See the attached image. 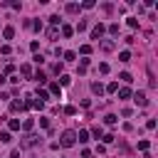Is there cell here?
I'll return each mask as SVG.
<instances>
[{
  "label": "cell",
  "mask_w": 158,
  "mask_h": 158,
  "mask_svg": "<svg viewBox=\"0 0 158 158\" xmlns=\"http://www.w3.org/2000/svg\"><path fill=\"white\" fill-rule=\"evenodd\" d=\"M74 143H77V133H74V131H64V133H62V141H59V146H64V148H72Z\"/></svg>",
  "instance_id": "6da1fadb"
},
{
  "label": "cell",
  "mask_w": 158,
  "mask_h": 158,
  "mask_svg": "<svg viewBox=\"0 0 158 158\" xmlns=\"http://www.w3.org/2000/svg\"><path fill=\"white\" fill-rule=\"evenodd\" d=\"M133 101H136V106H146V104H148V99H146V92H136Z\"/></svg>",
  "instance_id": "7a4b0ae2"
},
{
  "label": "cell",
  "mask_w": 158,
  "mask_h": 158,
  "mask_svg": "<svg viewBox=\"0 0 158 158\" xmlns=\"http://www.w3.org/2000/svg\"><path fill=\"white\" fill-rule=\"evenodd\" d=\"M104 30H106V27L101 25V22H99V25H94V30H92V40H99L101 35H104Z\"/></svg>",
  "instance_id": "3957f363"
},
{
  "label": "cell",
  "mask_w": 158,
  "mask_h": 158,
  "mask_svg": "<svg viewBox=\"0 0 158 158\" xmlns=\"http://www.w3.org/2000/svg\"><path fill=\"white\" fill-rule=\"evenodd\" d=\"M3 37H5V40H12V37H15V27H5V30H3Z\"/></svg>",
  "instance_id": "277c9868"
},
{
  "label": "cell",
  "mask_w": 158,
  "mask_h": 158,
  "mask_svg": "<svg viewBox=\"0 0 158 158\" xmlns=\"http://www.w3.org/2000/svg\"><path fill=\"white\" fill-rule=\"evenodd\" d=\"M47 99H50V94H47L45 89H37V101H42V104H45Z\"/></svg>",
  "instance_id": "5b68a950"
},
{
  "label": "cell",
  "mask_w": 158,
  "mask_h": 158,
  "mask_svg": "<svg viewBox=\"0 0 158 158\" xmlns=\"http://www.w3.org/2000/svg\"><path fill=\"white\" fill-rule=\"evenodd\" d=\"M50 92L54 94V97H62V87L57 84V82H54V84H50Z\"/></svg>",
  "instance_id": "8992f818"
},
{
  "label": "cell",
  "mask_w": 158,
  "mask_h": 158,
  "mask_svg": "<svg viewBox=\"0 0 158 158\" xmlns=\"http://www.w3.org/2000/svg\"><path fill=\"white\" fill-rule=\"evenodd\" d=\"M116 121H119V119H116L114 114H106V116H104V123H106V126H114Z\"/></svg>",
  "instance_id": "52a82bcc"
},
{
  "label": "cell",
  "mask_w": 158,
  "mask_h": 158,
  "mask_svg": "<svg viewBox=\"0 0 158 158\" xmlns=\"http://www.w3.org/2000/svg\"><path fill=\"white\" fill-rule=\"evenodd\" d=\"M92 92H94V94H99V97H101V94H104V87H101L99 82H94V84H92Z\"/></svg>",
  "instance_id": "ba28073f"
},
{
  "label": "cell",
  "mask_w": 158,
  "mask_h": 158,
  "mask_svg": "<svg viewBox=\"0 0 158 158\" xmlns=\"http://www.w3.org/2000/svg\"><path fill=\"white\" fill-rule=\"evenodd\" d=\"M8 126H10V131H20V121H17V119H10Z\"/></svg>",
  "instance_id": "9c48e42d"
},
{
  "label": "cell",
  "mask_w": 158,
  "mask_h": 158,
  "mask_svg": "<svg viewBox=\"0 0 158 158\" xmlns=\"http://www.w3.org/2000/svg\"><path fill=\"white\" fill-rule=\"evenodd\" d=\"M77 139H79V143H87V141H89V131H79Z\"/></svg>",
  "instance_id": "30bf717a"
},
{
  "label": "cell",
  "mask_w": 158,
  "mask_h": 158,
  "mask_svg": "<svg viewBox=\"0 0 158 158\" xmlns=\"http://www.w3.org/2000/svg\"><path fill=\"white\" fill-rule=\"evenodd\" d=\"M10 109H12V111H22V109H25V104H22V101H12V104H10Z\"/></svg>",
  "instance_id": "8fae6325"
},
{
  "label": "cell",
  "mask_w": 158,
  "mask_h": 158,
  "mask_svg": "<svg viewBox=\"0 0 158 158\" xmlns=\"http://www.w3.org/2000/svg\"><path fill=\"white\" fill-rule=\"evenodd\" d=\"M131 97V89H119V99H128Z\"/></svg>",
  "instance_id": "7c38bea8"
},
{
  "label": "cell",
  "mask_w": 158,
  "mask_h": 158,
  "mask_svg": "<svg viewBox=\"0 0 158 158\" xmlns=\"http://www.w3.org/2000/svg\"><path fill=\"white\" fill-rule=\"evenodd\" d=\"M119 59H121V62H128V59H131V52H128V50H123V52L119 54Z\"/></svg>",
  "instance_id": "4fadbf2b"
},
{
  "label": "cell",
  "mask_w": 158,
  "mask_h": 158,
  "mask_svg": "<svg viewBox=\"0 0 158 158\" xmlns=\"http://www.w3.org/2000/svg\"><path fill=\"white\" fill-rule=\"evenodd\" d=\"M0 141H3V143H10V141H12V136H10L8 131H3V133H0Z\"/></svg>",
  "instance_id": "5bb4252c"
},
{
  "label": "cell",
  "mask_w": 158,
  "mask_h": 158,
  "mask_svg": "<svg viewBox=\"0 0 158 158\" xmlns=\"http://www.w3.org/2000/svg\"><path fill=\"white\" fill-rule=\"evenodd\" d=\"M35 79L40 82V84H45V82H47V74H45V72H37V74H35Z\"/></svg>",
  "instance_id": "9a60e30c"
},
{
  "label": "cell",
  "mask_w": 158,
  "mask_h": 158,
  "mask_svg": "<svg viewBox=\"0 0 158 158\" xmlns=\"http://www.w3.org/2000/svg\"><path fill=\"white\" fill-rule=\"evenodd\" d=\"M72 32H74V30H72L69 25H64V27H62V35H64V37H72Z\"/></svg>",
  "instance_id": "2e32d148"
},
{
  "label": "cell",
  "mask_w": 158,
  "mask_h": 158,
  "mask_svg": "<svg viewBox=\"0 0 158 158\" xmlns=\"http://www.w3.org/2000/svg\"><path fill=\"white\" fill-rule=\"evenodd\" d=\"M20 72H22L25 77H30V74H32V69H30V64H22V67H20Z\"/></svg>",
  "instance_id": "e0dca14e"
},
{
  "label": "cell",
  "mask_w": 158,
  "mask_h": 158,
  "mask_svg": "<svg viewBox=\"0 0 158 158\" xmlns=\"http://www.w3.org/2000/svg\"><path fill=\"white\" fill-rule=\"evenodd\" d=\"M32 126H35V121H32V119H27V121L22 123V128H25V131H30V128H32Z\"/></svg>",
  "instance_id": "ac0fdd59"
},
{
  "label": "cell",
  "mask_w": 158,
  "mask_h": 158,
  "mask_svg": "<svg viewBox=\"0 0 158 158\" xmlns=\"http://www.w3.org/2000/svg\"><path fill=\"white\" fill-rule=\"evenodd\" d=\"M106 92H111V94H114V92H119V84H116V82H111V84L106 87Z\"/></svg>",
  "instance_id": "d6986e66"
},
{
  "label": "cell",
  "mask_w": 158,
  "mask_h": 158,
  "mask_svg": "<svg viewBox=\"0 0 158 158\" xmlns=\"http://www.w3.org/2000/svg\"><path fill=\"white\" fill-rule=\"evenodd\" d=\"M77 10H79L77 3H69V5H67V12H77Z\"/></svg>",
  "instance_id": "ffe728a7"
},
{
  "label": "cell",
  "mask_w": 158,
  "mask_h": 158,
  "mask_svg": "<svg viewBox=\"0 0 158 158\" xmlns=\"http://www.w3.org/2000/svg\"><path fill=\"white\" fill-rule=\"evenodd\" d=\"M119 79H121V82H126V84H128V82H133V79H131V74H128V72H123V74H121Z\"/></svg>",
  "instance_id": "44dd1931"
},
{
  "label": "cell",
  "mask_w": 158,
  "mask_h": 158,
  "mask_svg": "<svg viewBox=\"0 0 158 158\" xmlns=\"http://www.w3.org/2000/svg\"><path fill=\"white\" fill-rule=\"evenodd\" d=\"M104 139V143H114V133H106V136H101Z\"/></svg>",
  "instance_id": "7402d4cb"
},
{
  "label": "cell",
  "mask_w": 158,
  "mask_h": 158,
  "mask_svg": "<svg viewBox=\"0 0 158 158\" xmlns=\"http://www.w3.org/2000/svg\"><path fill=\"white\" fill-rule=\"evenodd\" d=\"M92 133L97 136V139H101V126H94V128H92Z\"/></svg>",
  "instance_id": "603a6c76"
},
{
  "label": "cell",
  "mask_w": 158,
  "mask_h": 158,
  "mask_svg": "<svg viewBox=\"0 0 158 158\" xmlns=\"http://www.w3.org/2000/svg\"><path fill=\"white\" fill-rule=\"evenodd\" d=\"M109 32H111V35H119V25H109Z\"/></svg>",
  "instance_id": "cb8c5ba5"
},
{
  "label": "cell",
  "mask_w": 158,
  "mask_h": 158,
  "mask_svg": "<svg viewBox=\"0 0 158 158\" xmlns=\"http://www.w3.org/2000/svg\"><path fill=\"white\" fill-rule=\"evenodd\" d=\"M32 59H35V64H42V62H45V57H42V54H35Z\"/></svg>",
  "instance_id": "d4e9b609"
},
{
  "label": "cell",
  "mask_w": 158,
  "mask_h": 158,
  "mask_svg": "<svg viewBox=\"0 0 158 158\" xmlns=\"http://www.w3.org/2000/svg\"><path fill=\"white\" fill-rule=\"evenodd\" d=\"M79 52H82V54H89V52H92V47H89V45H82Z\"/></svg>",
  "instance_id": "484cf974"
},
{
  "label": "cell",
  "mask_w": 158,
  "mask_h": 158,
  "mask_svg": "<svg viewBox=\"0 0 158 158\" xmlns=\"http://www.w3.org/2000/svg\"><path fill=\"white\" fill-rule=\"evenodd\" d=\"M74 57H77V54H74V52H64V59H67V62H72Z\"/></svg>",
  "instance_id": "4316f807"
},
{
  "label": "cell",
  "mask_w": 158,
  "mask_h": 158,
  "mask_svg": "<svg viewBox=\"0 0 158 158\" xmlns=\"http://www.w3.org/2000/svg\"><path fill=\"white\" fill-rule=\"evenodd\" d=\"M99 72H104V74L109 72V64H106V62H101V64H99Z\"/></svg>",
  "instance_id": "83f0119b"
},
{
  "label": "cell",
  "mask_w": 158,
  "mask_h": 158,
  "mask_svg": "<svg viewBox=\"0 0 158 158\" xmlns=\"http://www.w3.org/2000/svg\"><path fill=\"white\" fill-rule=\"evenodd\" d=\"M139 148L141 151H148V141H139Z\"/></svg>",
  "instance_id": "f1b7e54d"
},
{
  "label": "cell",
  "mask_w": 158,
  "mask_h": 158,
  "mask_svg": "<svg viewBox=\"0 0 158 158\" xmlns=\"http://www.w3.org/2000/svg\"><path fill=\"white\" fill-rule=\"evenodd\" d=\"M10 158H20V151H12V153H10Z\"/></svg>",
  "instance_id": "f546056e"
}]
</instances>
